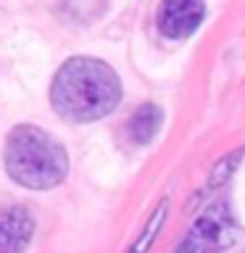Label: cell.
Wrapping results in <instances>:
<instances>
[{"label": "cell", "mask_w": 245, "mask_h": 253, "mask_svg": "<svg viewBox=\"0 0 245 253\" xmlns=\"http://www.w3.org/2000/svg\"><path fill=\"white\" fill-rule=\"evenodd\" d=\"M205 0H163L158 11V29L171 40H182L201 27Z\"/></svg>", "instance_id": "cell-3"}, {"label": "cell", "mask_w": 245, "mask_h": 253, "mask_svg": "<svg viewBox=\"0 0 245 253\" xmlns=\"http://www.w3.org/2000/svg\"><path fill=\"white\" fill-rule=\"evenodd\" d=\"M161 126V108L158 106H140L126 122V132H129V140L134 142H148Z\"/></svg>", "instance_id": "cell-6"}, {"label": "cell", "mask_w": 245, "mask_h": 253, "mask_svg": "<svg viewBox=\"0 0 245 253\" xmlns=\"http://www.w3.org/2000/svg\"><path fill=\"white\" fill-rule=\"evenodd\" d=\"M166 209L169 206L166 203H161L156 209V213L148 219V224H145V229L140 232V237L134 240V245H132V251L129 253H148V248L153 245V240H156V235H158V229H161V224H163V219H166Z\"/></svg>", "instance_id": "cell-7"}, {"label": "cell", "mask_w": 245, "mask_h": 253, "mask_svg": "<svg viewBox=\"0 0 245 253\" xmlns=\"http://www.w3.org/2000/svg\"><path fill=\"white\" fill-rule=\"evenodd\" d=\"M35 235V219L24 206L0 209V253H24Z\"/></svg>", "instance_id": "cell-4"}, {"label": "cell", "mask_w": 245, "mask_h": 253, "mask_svg": "<svg viewBox=\"0 0 245 253\" xmlns=\"http://www.w3.org/2000/svg\"><path fill=\"white\" fill-rule=\"evenodd\" d=\"M122 100V79L106 61L74 55L63 61L50 82V106L71 124H90L108 116Z\"/></svg>", "instance_id": "cell-1"}, {"label": "cell", "mask_w": 245, "mask_h": 253, "mask_svg": "<svg viewBox=\"0 0 245 253\" xmlns=\"http://www.w3.org/2000/svg\"><path fill=\"white\" fill-rule=\"evenodd\" d=\"M240 158H243V150H235V153H229L224 161H219V166L213 169V174H211V182L208 185L211 187H219L221 182H227L229 179V174H232V169L237 164H240Z\"/></svg>", "instance_id": "cell-8"}, {"label": "cell", "mask_w": 245, "mask_h": 253, "mask_svg": "<svg viewBox=\"0 0 245 253\" xmlns=\"http://www.w3.org/2000/svg\"><path fill=\"white\" fill-rule=\"evenodd\" d=\"M3 164L8 177L29 190H50L69 174L66 148L37 124H16L8 132Z\"/></svg>", "instance_id": "cell-2"}, {"label": "cell", "mask_w": 245, "mask_h": 253, "mask_svg": "<svg viewBox=\"0 0 245 253\" xmlns=\"http://www.w3.org/2000/svg\"><path fill=\"white\" fill-rule=\"evenodd\" d=\"M221 229H224V221L216 216V211L205 213V216L193 227V232L187 235V240L182 243L179 253H213L219 248Z\"/></svg>", "instance_id": "cell-5"}]
</instances>
